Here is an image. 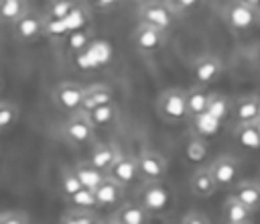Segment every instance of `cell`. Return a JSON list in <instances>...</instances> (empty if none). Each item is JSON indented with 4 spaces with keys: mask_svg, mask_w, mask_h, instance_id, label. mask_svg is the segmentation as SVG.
Instances as JSON below:
<instances>
[{
    "mask_svg": "<svg viewBox=\"0 0 260 224\" xmlns=\"http://www.w3.org/2000/svg\"><path fill=\"white\" fill-rule=\"evenodd\" d=\"M156 112L167 122H179L189 116L187 108V90L183 88H167L156 98Z\"/></svg>",
    "mask_w": 260,
    "mask_h": 224,
    "instance_id": "cell-1",
    "label": "cell"
},
{
    "mask_svg": "<svg viewBox=\"0 0 260 224\" xmlns=\"http://www.w3.org/2000/svg\"><path fill=\"white\" fill-rule=\"evenodd\" d=\"M177 12L175 8L169 4V0H148L138 8V22L160 29L165 33L171 31V26L175 24Z\"/></svg>",
    "mask_w": 260,
    "mask_h": 224,
    "instance_id": "cell-2",
    "label": "cell"
},
{
    "mask_svg": "<svg viewBox=\"0 0 260 224\" xmlns=\"http://www.w3.org/2000/svg\"><path fill=\"white\" fill-rule=\"evenodd\" d=\"M223 20L230 29L244 33V31L254 29L260 22V8L240 2V0H232L223 6Z\"/></svg>",
    "mask_w": 260,
    "mask_h": 224,
    "instance_id": "cell-3",
    "label": "cell"
},
{
    "mask_svg": "<svg viewBox=\"0 0 260 224\" xmlns=\"http://www.w3.org/2000/svg\"><path fill=\"white\" fill-rule=\"evenodd\" d=\"M93 122L89 120L87 112L79 110L69 114V118L61 124V136L73 145H87L93 141Z\"/></svg>",
    "mask_w": 260,
    "mask_h": 224,
    "instance_id": "cell-4",
    "label": "cell"
},
{
    "mask_svg": "<svg viewBox=\"0 0 260 224\" xmlns=\"http://www.w3.org/2000/svg\"><path fill=\"white\" fill-rule=\"evenodd\" d=\"M138 204L148 214H162L171 206V189L162 181H146L138 193Z\"/></svg>",
    "mask_w": 260,
    "mask_h": 224,
    "instance_id": "cell-5",
    "label": "cell"
},
{
    "mask_svg": "<svg viewBox=\"0 0 260 224\" xmlns=\"http://www.w3.org/2000/svg\"><path fill=\"white\" fill-rule=\"evenodd\" d=\"M83 98H85V88L75 81H61L53 90V102L57 104L59 110L69 112V114L81 110Z\"/></svg>",
    "mask_w": 260,
    "mask_h": 224,
    "instance_id": "cell-6",
    "label": "cell"
},
{
    "mask_svg": "<svg viewBox=\"0 0 260 224\" xmlns=\"http://www.w3.org/2000/svg\"><path fill=\"white\" fill-rule=\"evenodd\" d=\"M136 161H138L140 177H144L146 181H160L167 175V169H169L167 157L154 149H140V153L136 155Z\"/></svg>",
    "mask_w": 260,
    "mask_h": 224,
    "instance_id": "cell-7",
    "label": "cell"
},
{
    "mask_svg": "<svg viewBox=\"0 0 260 224\" xmlns=\"http://www.w3.org/2000/svg\"><path fill=\"white\" fill-rule=\"evenodd\" d=\"M47 31V22L39 12L28 10L22 18H18L12 24V35L14 39H18L20 43H32L37 39L43 37V33Z\"/></svg>",
    "mask_w": 260,
    "mask_h": 224,
    "instance_id": "cell-8",
    "label": "cell"
},
{
    "mask_svg": "<svg viewBox=\"0 0 260 224\" xmlns=\"http://www.w3.org/2000/svg\"><path fill=\"white\" fill-rule=\"evenodd\" d=\"M132 43L140 53L150 55V53H156V51H160L165 47L167 33L160 31V29H154V26L138 22V26L134 29V35H132Z\"/></svg>",
    "mask_w": 260,
    "mask_h": 224,
    "instance_id": "cell-9",
    "label": "cell"
},
{
    "mask_svg": "<svg viewBox=\"0 0 260 224\" xmlns=\"http://www.w3.org/2000/svg\"><path fill=\"white\" fill-rule=\"evenodd\" d=\"M221 71H223L221 59H219L217 55H211V53L197 57L195 63H193V67H191L193 79H195V83H199V86H207V83L215 81V79L221 75Z\"/></svg>",
    "mask_w": 260,
    "mask_h": 224,
    "instance_id": "cell-10",
    "label": "cell"
},
{
    "mask_svg": "<svg viewBox=\"0 0 260 224\" xmlns=\"http://www.w3.org/2000/svg\"><path fill=\"white\" fill-rule=\"evenodd\" d=\"M219 187H230L240 175V161L234 155H219L209 165Z\"/></svg>",
    "mask_w": 260,
    "mask_h": 224,
    "instance_id": "cell-11",
    "label": "cell"
},
{
    "mask_svg": "<svg viewBox=\"0 0 260 224\" xmlns=\"http://www.w3.org/2000/svg\"><path fill=\"white\" fill-rule=\"evenodd\" d=\"M138 175H140V169H138L136 155H122V157L114 163V167L108 171V177L116 179V181L122 183V185L134 183Z\"/></svg>",
    "mask_w": 260,
    "mask_h": 224,
    "instance_id": "cell-12",
    "label": "cell"
},
{
    "mask_svg": "<svg viewBox=\"0 0 260 224\" xmlns=\"http://www.w3.org/2000/svg\"><path fill=\"white\" fill-rule=\"evenodd\" d=\"M217 181L211 173L209 167H199L191 173V179H189V189L193 195L197 198H211L215 191H217Z\"/></svg>",
    "mask_w": 260,
    "mask_h": 224,
    "instance_id": "cell-13",
    "label": "cell"
},
{
    "mask_svg": "<svg viewBox=\"0 0 260 224\" xmlns=\"http://www.w3.org/2000/svg\"><path fill=\"white\" fill-rule=\"evenodd\" d=\"M120 157H122L120 147L114 145V143H98V145H93V149H91V153H89V161H91L98 169H102L104 173H108Z\"/></svg>",
    "mask_w": 260,
    "mask_h": 224,
    "instance_id": "cell-14",
    "label": "cell"
},
{
    "mask_svg": "<svg viewBox=\"0 0 260 224\" xmlns=\"http://www.w3.org/2000/svg\"><path fill=\"white\" fill-rule=\"evenodd\" d=\"M114 102V92L110 86L106 83H93L89 88H85V98H83V106L81 110L83 112H91L100 106H106V104H112Z\"/></svg>",
    "mask_w": 260,
    "mask_h": 224,
    "instance_id": "cell-15",
    "label": "cell"
},
{
    "mask_svg": "<svg viewBox=\"0 0 260 224\" xmlns=\"http://www.w3.org/2000/svg\"><path fill=\"white\" fill-rule=\"evenodd\" d=\"M73 171H75V175L79 177L81 185H83L85 189H91V191L98 189V187L106 181V177H108V173H104L102 169H98L89 159H87V161H79V163H75Z\"/></svg>",
    "mask_w": 260,
    "mask_h": 224,
    "instance_id": "cell-16",
    "label": "cell"
},
{
    "mask_svg": "<svg viewBox=\"0 0 260 224\" xmlns=\"http://www.w3.org/2000/svg\"><path fill=\"white\" fill-rule=\"evenodd\" d=\"M124 187H126V185L118 183L116 179L106 177V181H104L98 189H93V193H95V198H98V206H100V208H112V206L120 204L122 198H124Z\"/></svg>",
    "mask_w": 260,
    "mask_h": 224,
    "instance_id": "cell-17",
    "label": "cell"
},
{
    "mask_svg": "<svg viewBox=\"0 0 260 224\" xmlns=\"http://www.w3.org/2000/svg\"><path fill=\"white\" fill-rule=\"evenodd\" d=\"M252 218V210L240 202L234 193H230L223 202V222L225 224H248Z\"/></svg>",
    "mask_w": 260,
    "mask_h": 224,
    "instance_id": "cell-18",
    "label": "cell"
},
{
    "mask_svg": "<svg viewBox=\"0 0 260 224\" xmlns=\"http://www.w3.org/2000/svg\"><path fill=\"white\" fill-rule=\"evenodd\" d=\"M234 195H236L240 202H244L252 212L260 210V183H256V181H252V179H244V181H240V183L236 185Z\"/></svg>",
    "mask_w": 260,
    "mask_h": 224,
    "instance_id": "cell-19",
    "label": "cell"
},
{
    "mask_svg": "<svg viewBox=\"0 0 260 224\" xmlns=\"http://www.w3.org/2000/svg\"><path fill=\"white\" fill-rule=\"evenodd\" d=\"M234 116L238 122H256L260 112H258V94H250L240 98L234 104Z\"/></svg>",
    "mask_w": 260,
    "mask_h": 224,
    "instance_id": "cell-20",
    "label": "cell"
},
{
    "mask_svg": "<svg viewBox=\"0 0 260 224\" xmlns=\"http://www.w3.org/2000/svg\"><path fill=\"white\" fill-rule=\"evenodd\" d=\"M209 96L211 92L205 90V86H193L187 90V108H189V116H197V114H203L207 112V106H209Z\"/></svg>",
    "mask_w": 260,
    "mask_h": 224,
    "instance_id": "cell-21",
    "label": "cell"
},
{
    "mask_svg": "<svg viewBox=\"0 0 260 224\" xmlns=\"http://www.w3.org/2000/svg\"><path fill=\"white\" fill-rule=\"evenodd\" d=\"M221 120H217L215 116H211L209 112H203V114H197L191 118V126H193V134L197 136H215L219 130H221Z\"/></svg>",
    "mask_w": 260,
    "mask_h": 224,
    "instance_id": "cell-22",
    "label": "cell"
},
{
    "mask_svg": "<svg viewBox=\"0 0 260 224\" xmlns=\"http://www.w3.org/2000/svg\"><path fill=\"white\" fill-rule=\"evenodd\" d=\"M234 136L244 149H250V151L260 149V132L254 122H238L234 128Z\"/></svg>",
    "mask_w": 260,
    "mask_h": 224,
    "instance_id": "cell-23",
    "label": "cell"
},
{
    "mask_svg": "<svg viewBox=\"0 0 260 224\" xmlns=\"http://www.w3.org/2000/svg\"><path fill=\"white\" fill-rule=\"evenodd\" d=\"M18 116H20V106L14 100L4 98L0 102V130L8 132L18 122Z\"/></svg>",
    "mask_w": 260,
    "mask_h": 224,
    "instance_id": "cell-24",
    "label": "cell"
},
{
    "mask_svg": "<svg viewBox=\"0 0 260 224\" xmlns=\"http://www.w3.org/2000/svg\"><path fill=\"white\" fill-rule=\"evenodd\" d=\"M207 112H209L211 116H215L217 120L223 122V120L230 116V112H234V106H232V102H230L228 96H223V94H219V92H211Z\"/></svg>",
    "mask_w": 260,
    "mask_h": 224,
    "instance_id": "cell-25",
    "label": "cell"
},
{
    "mask_svg": "<svg viewBox=\"0 0 260 224\" xmlns=\"http://www.w3.org/2000/svg\"><path fill=\"white\" fill-rule=\"evenodd\" d=\"M116 216L124 224H146L148 222V212L140 204H124L122 208H118Z\"/></svg>",
    "mask_w": 260,
    "mask_h": 224,
    "instance_id": "cell-26",
    "label": "cell"
},
{
    "mask_svg": "<svg viewBox=\"0 0 260 224\" xmlns=\"http://www.w3.org/2000/svg\"><path fill=\"white\" fill-rule=\"evenodd\" d=\"M28 2L26 0H2V8H0V14H2V20L4 22H10L14 24L18 18H22L26 12H28Z\"/></svg>",
    "mask_w": 260,
    "mask_h": 224,
    "instance_id": "cell-27",
    "label": "cell"
},
{
    "mask_svg": "<svg viewBox=\"0 0 260 224\" xmlns=\"http://www.w3.org/2000/svg\"><path fill=\"white\" fill-rule=\"evenodd\" d=\"M207 153H209V147H207V141L203 136L193 134L185 145V157L191 163H203L207 159Z\"/></svg>",
    "mask_w": 260,
    "mask_h": 224,
    "instance_id": "cell-28",
    "label": "cell"
},
{
    "mask_svg": "<svg viewBox=\"0 0 260 224\" xmlns=\"http://www.w3.org/2000/svg\"><path fill=\"white\" fill-rule=\"evenodd\" d=\"M87 116L93 122V126H108L118 118V106L112 102V104H106V106H100V108L87 112Z\"/></svg>",
    "mask_w": 260,
    "mask_h": 224,
    "instance_id": "cell-29",
    "label": "cell"
},
{
    "mask_svg": "<svg viewBox=\"0 0 260 224\" xmlns=\"http://www.w3.org/2000/svg\"><path fill=\"white\" fill-rule=\"evenodd\" d=\"M59 189H61V193H63L67 200H69L71 195H75L77 191H81V189H83V185H81V181H79V177L75 175V171H73V169H63Z\"/></svg>",
    "mask_w": 260,
    "mask_h": 224,
    "instance_id": "cell-30",
    "label": "cell"
},
{
    "mask_svg": "<svg viewBox=\"0 0 260 224\" xmlns=\"http://www.w3.org/2000/svg\"><path fill=\"white\" fill-rule=\"evenodd\" d=\"M71 206H75V210H93V208H98V198H95V193L91 191V189H81V191H77L75 195H71L69 200H67Z\"/></svg>",
    "mask_w": 260,
    "mask_h": 224,
    "instance_id": "cell-31",
    "label": "cell"
},
{
    "mask_svg": "<svg viewBox=\"0 0 260 224\" xmlns=\"http://www.w3.org/2000/svg\"><path fill=\"white\" fill-rule=\"evenodd\" d=\"M95 216L89 210H71L61 218V224H91Z\"/></svg>",
    "mask_w": 260,
    "mask_h": 224,
    "instance_id": "cell-32",
    "label": "cell"
},
{
    "mask_svg": "<svg viewBox=\"0 0 260 224\" xmlns=\"http://www.w3.org/2000/svg\"><path fill=\"white\" fill-rule=\"evenodd\" d=\"M0 224H28L26 214L22 212H14V210H6L0 216Z\"/></svg>",
    "mask_w": 260,
    "mask_h": 224,
    "instance_id": "cell-33",
    "label": "cell"
},
{
    "mask_svg": "<svg viewBox=\"0 0 260 224\" xmlns=\"http://www.w3.org/2000/svg\"><path fill=\"white\" fill-rule=\"evenodd\" d=\"M199 2H201V0H169V4L175 8L177 14H187V12H191Z\"/></svg>",
    "mask_w": 260,
    "mask_h": 224,
    "instance_id": "cell-34",
    "label": "cell"
},
{
    "mask_svg": "<svg viewBox=\"0 0 260 224\" xmlns=\"http://www.w3.org/2000/svg\"><path fill=\"white\" fill-rule=\"evenodd\" d=\"M181 224H209V220L201 212H187L181 218Z\"/></svg>",
    "mask_w": 260,
    "mask_h": 224,
    "instance_id": "cell-35",
    "label": "cell"
},
{
    "mask_svg": "<svg viewBox=\"0 0 260 224\" xmlns=\"http://www.w3.org/2000/svg\"><path fill=\"white\" fill-rule=\"evenodd\" d=\"M93 2H95L98 8H102V10H110V8L118 6L122 0H93Z\"/></svg>",
    "mask_w": 260,
    "mask_h": 224,
    "instance_id": "cell-36",
    "label": "cell"
},
{
    "mask_svg": "<svg viewBox=\"0 0 260 224\" xmlns=\"http://www.w3.org/2000/svg\"><path fill=\"white\" fill-rule=\"evenodd\" d=\"M106 224H124V222H122V220H120V218H118L116 214H112V216H110V218L106 220Z\"/></svg>",
    "mask_w": 260,
    "mask_h": 224,
    "instance_id": "cell-37",
    "label": "cell"
},
{
    "mask_svg": "<svg viewBox=\"0 0 260 224\" xmlns=\"http://www.w3.org/2000/svg\"><path fill=\"white\" fill-rule=\"evenodd\" d=\"M240 2H246V4H250V6H256V8H260V0H240Z\"/></svg>",
    "mask_w": 260,
    "mask_h": 224,
    "instance_id": "cell-38",
    "label": "cell"
},
{
    "mask_svg": "<svg viewBox=\"0 0 260 224\" xmlns=\"http://www.w3.org/2000/svg\"><path fill=\"white\" fill-rule=\"evenodd\" d=\"M91 224H106V220H98V218H95V220H93Z\"/></svg>",
    "mask_w": 260,
    "mask_h": 224,
    "instance_id": "cell-39",
    "label": "cell"
},
{
    "mask_svg": "<svg viewBox=\"0 0 260 224\" xmlns=\"http://www.w3.org/2000/svg\"><path fill=\"white\" fill-rule=\"evenodd\" d=\"M49 2H75V0H49Z\"/></svg>",
    "mask_w": 260,
    "mask_h": 224,
    "instance_id": "cell-40",
    "label": "cell"
},
{
    "mask_svg": "<svg viewBox=\"0 0 260 224\" xmlns=\"http://www.w3.org/2000/svg\"><path fill=\"white\" fill-rule=\"evenodd\" d=\"M254 124H256V128H258V132H260V118H258V120H256Z\"/></svg>",
    "mask_w": 260,
    "mask_h": 224,
    "instance_id": "cell-41",
    "label": "cell"
},
{
    "mask_svg": "<svg viewBox=\"0 0 260 224\" xmlns=\"http://www.w3.org/2000/svg\"><path fill=\"white\" fill-rule=\"evenodd\" d=\"M258 112H260V94H258ZM260 118V116H258Z\"/></svg>",
    "mask_w": 260,
    "mask_h": 224,
    "instance_id": "cell-42",
    "label": "cell"
},
{
    "mask_svg": "<svg viewBox=\"0 0 260 224\" xmlns=\"http://www.w3.org/2000/svg\"><path fill=\"white\" fill-rule=\"evenodd\" d=\"M248 224H250V222H248Z\"/></svg>",
    "mask_w": 260,
    "mask_h": 224,
    "instance_id": "cell-43",
    "label": "cell"
}]
</instances>
